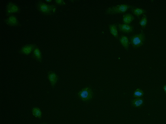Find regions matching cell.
<instances>
[{"label":"cell","mask_w":166,"mask_h":124,"mask_svg":"<svg viewBox=\"0 0 166 124\" xmlns=\"http://www.w3.org/2000/svg\"><path fill=\"white\" fill-rule=\"evenodd\" d=\"M36 7L41 13L46 15L55 13L57 9V6L56 5L47 4L41 1L37 2Z\"/></svg>","instance_id":"obj_1"},{"label":"cell","mask_w":166,"mask_h":124,"mask_svg":"<svg viewBox=\"0 0 166 124\" xmlns=\"http://www.w3.org/2000/svg\"><path fill=\"white\" fill-rule=\"evenodd\" d=\"M134 6L128 4H121L109 7L107 9L105 13L107 14H113L125 12L129 8L134 7Z\"/></svg>","instance_id":"obj_2"},{"label":"cell","mask_w":166,"mask_h":124,"mask_svg":"<svg viewBox=\"0 0 166 124\" xmlns=\"http://www.w3.org/2000/svg\"><path fill=\"white\" fill-rule=\"evenodd\" d=\"M145 35L142 30L140 33L132 35L130 37V43L134 48L140 47L144 43Z\"/></svg>","instance_id":"obj_3"},{"label":"cell","mask_w":166,"mask_h":124,"mask_svg":"<svg viewBox=\"0 0 166 124\" xmlns=\"http://www.w3.org/2000/svg\"><path fill=\"white\" fill-rule=\"evenodd\" d=\"M93 93L90 88H85L83 89L78 93L79 98L83 101H88L92 98Z\"/></svg>","instance_id":"obj_4"},{"label":"cell","mask_w":166,"mask_h":124,"mask_svg":"<svg viewBox=\"0 0 166 124\" xmlns=\"http://www.w3.org/2000/svg\"><path fill=\"white\" fill-rule=\"evenodd\" d=\"M20 10V9L19 6L12 2H8L6 6V14L8 16L15 13H19Z\"/></svg>","instance_id":"obj_5"},{"label":"cell","mask_w":166,"mask_h":124,"mask_svg":"<svg viewBox=\"0 0 166 124\" xmlns=\"http://www.w3.org/2000/svg\"><path fill=\"white\" fill-rule=\"evenodd\" d=\"M37 46L36 44L34 43L27 44L20 49L19 52L20 54L28 55L33 51Z\"/></svg>","instance_id":"obj_6"},{"label":"cell","mask_w":166,"mask_h":124,"mask_svg":"<svg viewBox=\"0 0 166 124\" xmlns=\"http://www.w3.org/2000/svg\"><path fill=\"white\" fill-rule=\"evenodd\" d=\"M4 22L8 25L13 26H20V23L16 16L14 14L8 16L7 19H4Z\"/></svg>","instance_id":"obj_7"},{"label":"cell","mask_w":166,"mask_h":124,"mask_svg":"<svg viewBox=\"0 0 166 124\" xmlns=\"http://www.w3.org/2000/svg\"><path fill=\"white\" fill-rule=\"evenodd\" d=\"M118 29L120 31L129 33L133 31L134 30V27L133 25L126 24H118Z\"/></svg>","instance_id":"obj_8"},{"label":"cell","mask_w":166,"mask_h":124,"mask_svg":"<svg viewBox=\"0 0 166 124\" xmlns=\"http://www.w3.org/2000/svg\"><path fill=\"white\" fill-rule=\"evenodd\" d=\"M48 78L51 82L52 87H54L59 79V77L57 74L52 71L49 72Z\"/></svg>","instance_id":"obj_9"},{"label":"cell","mask_w":166,"mask_h":124,"mask_svg":"<svg viewBox=\"0 0 166 124\" xmlns=\"http://www.w3.org/2000/svg\"><path fill=\"white\" fill-rule=\"evenodd\" d=\"M32 57L38 62H42V55L40 50L37 46L32 52Z\"/></svg>","instance_id":"obj_10"},{"label":"cell","mask_w":166,"mask_h":124,"mask_svg":"<svg viewBox=\"0 0 166 124\" xmlns=\"http://www.w3.org/2000/svg\"><path fill=\"white\" fill-rule=\"evenodd\" d=\"M119 41L121 43L127 51L129 49V44L130 43L128 38L125 35H122L119 38Z\"/></svg>","instance_id":"obj_11"},{"label":"cell","mask_w":166,"mask_h":124,"mask_svg":"<svg viewBox=\"0 0 166 124\" xmlns=\"http://www.w3.org/2000/svg\"><path fill=\"white\" fill-rule=\"evenodd\" d=\"M118 25L116 23L111 24L109 25V29L110 32L111 34L116 38H119V35H118L117 27Z\"/></svg>","instance_id":"obj_12"},{"label":"cell","mask_w":166,"mask_h":124,"mask_svg":"<svg viewBox=\"0 0 166 124\" xmlns=\"http://www.w3.org/2000/svg\"><path fill=\"white\" fill-rule=\"evenodd\" d=\"M144 104V100L143 98H136L132 100V105L133 107L138 108L142 107Z\"/></svg>","instance_id":"obj_13"},{"label":"cell","mask_w":166,"mask_h":124,"mask_svg":"<svg viewBox=\"0 0 166 124\" xmlns=\"http://www.w3.org/2000/svg\"><path fill=\"white\" fill-rule=\"evenodd\" d=\"M134 19V16L132 14L127 13L123 16V22L124 24L129 25Z\"/></svg>","instance_id":"obj_14"},{"label":"cell","mask_w":166,"mask_h":124,"mask_svg":"<svg viewBox=\"0 0 166 124\" xmlns=\"http://www.w3.org/2000/svg\"><path fill=\"white\" fill-rule=\"evenodd\" d=\"M132 12L135 15L137 16L139 19L141 14L146 13L147 11L143 9L134 7L131 8Z\"/></svg>","instance_id":"obj_15"},{"label":"cell","mask_w":166,"mask_h":124,"mask_svg":"<svg viewBox=\"0 0 166 124\" xmlns=\"http://www.w3.org/2000/svg\"><path fill=\"white\" fill-rule=\"evenodd\" d=\"M32 113L33 114L35 117L38 118H41L42 116V113L40 109L37 107H35L33 108Z\"/></svg>","instance_id":"obj_16"},{"label":"cell","mask_w":166,"mask_h":124,"mask_svg":"<svg viewBox=\"0 0 166 124\" xmlns=\"http://www.w3.org/2000/svg\"><path fill=\"white\" fill-rule=\"evenodd\" d=\"M144 94L143 91L140 89L138 88L135 91L134 94H133V97L136 98H141V97H143Z\"/></svg>","instance_id":"obj_17"},{"label":"cell","mask_w":166,"mask_h":124,"mask_svg":"<svg viewBox=\"0 0 166 124\" xmlns=\"http://www.w3.org/2000/svg\"><path fill=\"white\" fill-rule=\"evenodd\" d=\"M148 22L147 16L143 14V16L141 19L139 21V23L142 27V28H144L146 26Z\"/></svg>","instance_id":"obj_18"},{"label":"cell","mask_w":166,"mask_h":124,"mask_svg":"<svg viewBox=\"0 0 166 124\" xmlns=\"http://www.w3.org/2000/svg\"><path fill=\"white\" fill-rule=\"evenodd\" d=\"M55 2L56 4L61 5H63L66 4V2L63 0H55Z\"/></svg>","instance_id":"obj_19"},{"label":"cell","mask_w":166,"mask_h":124,"mask_svg":"<svg viewBox=\"0 0 166 124\" xmlns=\"http://www.w3.org/2000/svg\"><path fill=\"white\" fill-rule=\"evenodd\" d=\"M164 89L166 94V85H165L164 87Z\"/></svg>","instance_id":"obj_20"},{"label":"cell","mask_w":166,"mask_h":124,"mask_svg":"<svg viewBox=\"0 0 166 124\" xmlns=\"http://www.w3.org/2000/svg\"><path fill=\"white\" fill-rule=\"evenodd\" d=\"M46 1L48 2H50L52 1L51 0H46Z\"/></svg>","instance_id":"obj_21"},{"label":"cell","mask_w":166,"mask_h":124,"mask_svg":"<svg viewBox=\"0 0 166 124\" xmlns=\"http://www.w3.org/2000/svg\"><path fill=\"white\" fill-rule=\"evenodd\" d=\"M41 124H47V123H43Z\"/></svg>","instance_id":"obj_22"}]
</instances>
